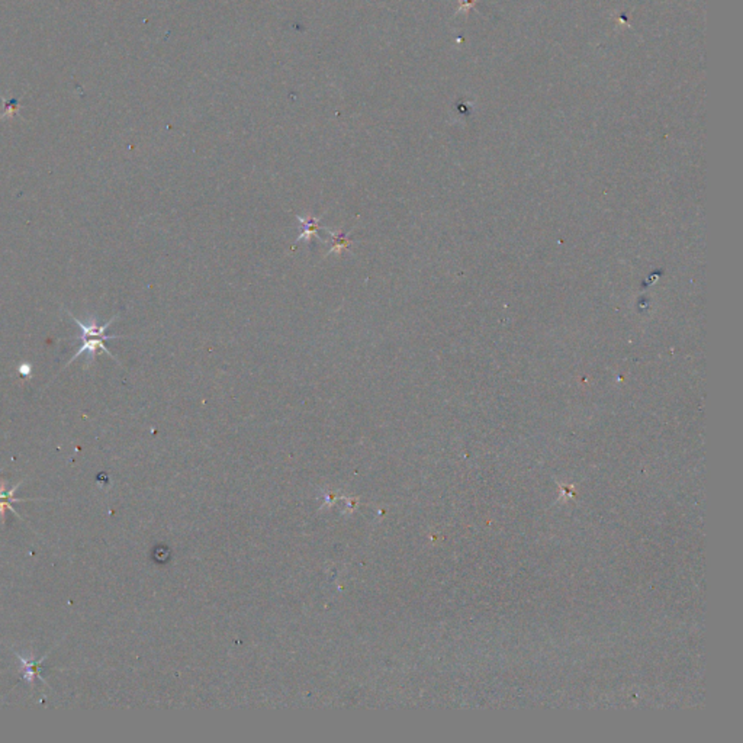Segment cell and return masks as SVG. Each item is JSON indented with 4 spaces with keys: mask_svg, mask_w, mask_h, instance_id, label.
Returning <instances> with one entry per match:
<instances>
[{
    "mask_svg": "<svg viewBox=\"0 0 743 743\" xmlns=\"http://www.w3.org/2000/svg\"><path fill=\"white\" fill-rule=\"evenodd\" d=\"M65 311H67V309H65ZM67 314H68V316H70L71 318H73V320H75V323H76V324H77V327L80 328V335H79V337H76V339H77V340H80V342H82V344H80L79 350L76 351V354H75L73 357H71V358H70V361L67 362V365L64 366V369H65V368H67V366H68L70 363H73V362L76 361V358H77V357H80V356H82V354H85V353H87V354H89V361H87V363H90V362L93 361V357H94V356H98V353H99V351H102V353L108 354L109 357H112V358H113V361H116V362H118V358H116V357H115V356H113V354H112V353H111V351L108 350V347H106V344H105V342H106V340H115V339H124V335H113V334H106V331H108L109 325H111V324H112V323H113V321H115V320L118 318V316H116V317H113L112 320H109L108 323H105V324H101V325H99V324H98V321H96L94 318H92L89 324H85V323H82V321H80V320H79L77 317H75L73 314H71V313H70V311H67Z\"/></svg>",
    "mask_w": 743,
    "mask_h": 743,
    "instance_id": "1",
    "label": "cell"
},
{
    "mask_svg": "<svg viewBox=\"0 0 743 743\" xmlns=\"http://www.w3.org/2000/svg\"><path fill=\"white\" fill-rule=\"evenodd\" d=\"M16 656H18L19 663H20V670H22L23 680H25L28 684H34L35 678H39L41 681L45 682V680L39 675V668H41L42 661L46 658V655H44L39 661H35L32 656H30V658L22 656L20 654H16Z\"/></svg>",
    "mask_w": 743,
    "mask_h": 743,
    "instance_id": "2",
    "label": "cell"
},
{
    "mask_svg": "<svg viewBox=\"0 0 743 743\" xmlns=\"http://www.w3.org/2000/svg\"><path fill=\"white\" fill-rule=\"evenodd\" d=\"M19 485H20V484H18V485L9 488L8 491H5L4 487L0 485V517H2L4 521H5V510L15 511L13 507H12V504H13V502H16V501H22L20 498H13V494L16 492V489H18Z\"/></svg>",
    "mask_w": 743,
    "mask_h": 743,
    "instance_id": "3",
    "label": "cell"
},
{
    "mask_svg": "<svg viewBox=\"0 0 743 743\" xmlns=\"http://www.w3.org/2000/svg\"><path fill=\"white\" fill-rule=\"evenodd\" d=\"M298 220H299V223L304 227V232L298 238V242H308L309 243L311 237L318 235L320 218H302V217H298Z\"/></svg>",
    "mask_w": 743,
    "mask_h": 743,
    "instance_id": "4",
    "label": "cell"
},
{
    "mask_svg": "<svg viewBox=\"0 0 743 743\" xmlns=\"http://www.w3.org/2000/svg\"><path fill=\"white\" fill-rule=\"evenodd\" d=\"M330 234H331L332 239L335 242V244L330 250V254L335 253V251H343V250H346L349 247L350 239L346 237V234H343L342 231L340 232H330Z\"/></svg>",
    "mask_w": 743,
    "mask_h": 743,
    "instance_id": "5",
    "label": "cell"
},
{
    "mask_svg": "<svg viewBox=\"0 0 743 743\" xmlns=\"http://www.w3.org/2000/svg\"><path fill=\"white\" fill-rule=\"evenodd\" d=\"M19 372H20L22 376L30 377V375H31V372H32V366L28 365V363H22L20 368H19Z\"/></svg>",
    "mask_w": 743,
    "mask_h": 743,
    "instance_id": "6",
    "label": "cell"
}]
</instances>
